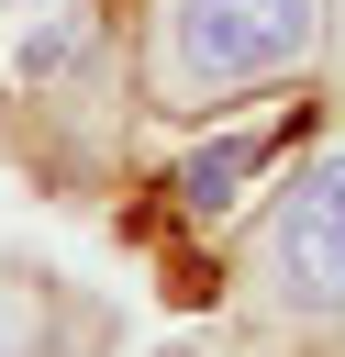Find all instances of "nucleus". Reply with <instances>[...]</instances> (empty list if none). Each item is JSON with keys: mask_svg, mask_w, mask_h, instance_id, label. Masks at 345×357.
I'll use <instances>...</instances> for the list:
<instances>
[{"mask_svg": "<svg viewBox=\"0 0 345 357\" xmlns=\"http://www.w3.org/2000/svg\"><path fill=\"white\" fill-rule=\"evenodd\" d=\"M334 67V0H145L134 100L167 123H223L267 89H312Z\"/></svg>", "mask_w": 345, "mask_h": 357, "instance_id": "obj_1", "label": "nucleus"}, {"mask_svg": "<svg viewBox=\"0 0 345 357\" xmlns=\"http://www.w3.org/2000/svg\"><path fill=\"white\" fill-rule=\"evenodd\" d=\"M223 279H234V312L289 335V346L345 335V123L289 145V167L256 190Z\"/></svg>", "mask_w": 345, "mask_h": 357, "instance_id": "obj_2", "label": "nucleus"}, {"mask_svg": "<svg viewBox=\"0 0 345 357\" xmlns=\"http://www.w3.org/2000/svg\"><path fill=\"white\" fill-rule=\"evenodd\" d=\"M289 145H300V112H267V123H211V134L167 167V212H178V223H223L245 190H267V178L289 167Z\"/></svg>", "mask_w": 345, "mask_h": 357, "instance_id": "obj_3", "label": "nucleus"}, {"mask_svg": "<svg viewBox=\"0 0 345 357\" xmlns=\"http://www.w3.org/2000/svg\"><path fill=\"white\" fill-rule=\"evenodd\" d=\"M56 335H67V301H56V279H33V268H0V357H56Z\"/></svg>", "mask_w": 345, "mask_h": 357, "instance_id": "obj_4", "label": "nucleus"}, {"mask_svg": "<svg viewBox=\"0 0 345 357\" xmlns=\"http://www.w3.org/2000/svg\"><path fill=\"white\" fill-rule=\"evenodd\" d=\"M334 45H345V0H334Z\"/></svg>", "mask_w": 345, "mask_h": 357, "instance_id": "obj_5", "label": "nucleus"}]
</instances>
